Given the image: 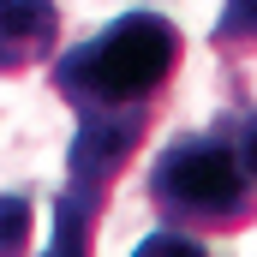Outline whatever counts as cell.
<instances>
[{"instance_id":"52a82bcc","label":"cell","mask_w":257,"mask_h":257,"mask_svg":"<svg viewBox=\"0 0 257 257\" xmlns=\"http://www.w3.org/2000/svg\"><path fill=\"white\" fill-rule=\"evenodd\" d=\"M221 132L233 138V150H239V162H245V174H251V186H257V108L239 114V120H221Z\"/></svg>"},{"instance_id":"8992f818","label":"cell","mask_w":257,"mask_h":257,"mask_svg":"<svg viewBox=\"0 0 257 257\" xmlns=\"http://www.w3.org/2000/svg\"><path fill=\"white\" fill-rule=\"evenodd\" d=\"M132 257H215L197 233H186V227H156L150 239H138V251Z\"/></svg>"},{"instance_id":"5b68a950","label":"cell","mask_w":257,"mask_h":257,"mask_svg":"<svg viewBox=\"0 0 257 257\" xmlns=\"http://www.w3.org/2000/svg\"><path fill=\"white\" fill-rule=\"evenodd\" d=\"M30 227H36L30 192H0V257H24L30 251Z\"/></svg>"},{"instance_id":"7a4b0ae2","label":"cell","mask_w":257,"mask_h":257,"mask_svg":"<svg viewBox=\"0 0 257 257\" xmlns=\"http://www.w3.org/2000/svg\"><path fill=\"white\" fill-rule=\"evenodd\" d=\"M150 209L162 215V227H186V233H239L257 221V186L233 150V138L215 132H186L174 144L156 150L150 162Z\"/></svg>"},{"instance_id":"6da1fadb","label":"cell","mask_w":257,"mask_h":257,"mask_svg":"<svg viewBox=\"0 0 257 257\" xmlns=\"http://www.w3.org/2000/svg\"><path fill=\"white\" fill-rule=\"evenodd\" d=\"M186 36L162 12H120L78 48H60L48 60L54 96L72 114L84 108H156L168 78L180 72Z\"/></svg>"},{"instance_id":"3957f363","label":"cell","mask_w":257,"mask_h":257,"mask_svg":"<svg viewBox=\"0 0 257 257\" xmlns=\"http://www.w3.org/2000/svg\"><path fill=\"white\" fill-rule=\"evenodd\" d=\"M60 54V6L54 0H0V78Z\"/></svg>"},{"instance_id":"277c9868","label":"cell","mask_w":257,"mask_h":257,"mask_svg":"<svg viewBox=\"0 0 257 257\" xmlns=\"http://www.w3.org/2000/svg\"><path fill=\"white\" fill-rule=\"evenodd\" d=\"M102 203L108 197H90V192H72L66 186L54 197V239H48L42 257H90V233L102 221Z\"/></svg>"}]
</instances>
